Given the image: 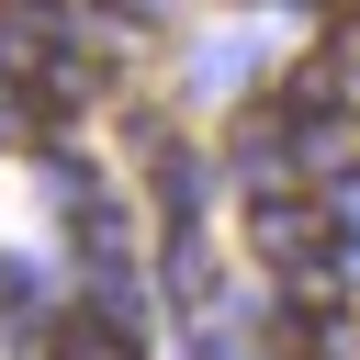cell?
<instances>
[{
    "instance_id": "cell-1",
    "label": "cell",
    "mask_w": 360,
    "mask_h": 360,
    "mask_svg": "<svg viewBox=\"0 0 360 360\" xmlns=\"http://www.w3.org/2000/svg\"><path fill=\"white\" fill-rule=\"evenodd\" d=\"M56 360H135V338L90 304V315H56Z\"/></svg>"
}]
</instances>
